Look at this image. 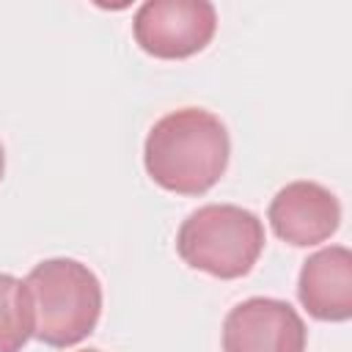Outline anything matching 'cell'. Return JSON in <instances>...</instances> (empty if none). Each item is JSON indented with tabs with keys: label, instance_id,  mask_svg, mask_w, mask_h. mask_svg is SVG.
<instances>
[{
	"label": "cell",
	"instance_id": "1",
	"mask_svg": "<svg viewBox=\"0 0 352 352\" xmlns=\"http://www.w3.org/2000/svg\"><path fill=\"white\" fill-rule=\"evenodd\" d=\"M226 124L204 107L162 116L146 135L143 165L154 184L179 195H204L228 168Z\"/></svg>",
	"mask_w": 352,
	"mask_h": 352
},
{
	"label": "cell",
	"instance_id": "2",
	"mask_svg": "<svg viewBox=\"0 0 352 352\" xmlns=\"http://www.w3.org/2000/svg\"><path fill=\"white\" fill-rule=\"evenodd\" d=\"M25 286L33 302V336L47 346H74L88 338L102 314V283L77 258L36 264Z\"/></svg>",
	"mask_w": 352,
	"mask_h": 352
},
{
	"label": "cell",
	"instance_id": "3",
	"mask_svg": "<svg viewBox=\"0 0 352 352\" xmlns=\"http://www.w3.org/2000/svg\"><path fill=\"white\" fill-rule=\"evenodd\" d=\"M264 250L261 220L236 204H206L187 214L176 234V253L192 270L220 280L242 278Z\"/></svg>",
	"mask_w": 352,
	"mask_h": 352
},
{
	"label": "cell",
	"instance_id": "4",
	"mask_svg": "<svg viewBox=\"0 0 352 352\" xmlns=\"http://www.w3.org/2000/svg\"><path fill=\"white\" fill-rule=\"evenodd\" d=\"M214 30L217 11L209 0H148L132 22L138 47L160 60H182L201 52Z\"/></svg>",
	"mask_w": 352,
	"mask_h": 352
},
{
	"label": "cell",
	"instance_id": "5",
	"mask_svg": "<svg viewBox=\"0 0 352 352\" xmlns=\"http://www.w3.org/2000/svg\"><path fill=\"white\" fill-rule=\"evenodd\" d=\"M305 341L302 316L275 297L242 300L223 322V352H305Z\"/></svg>",
	"mask_w": 352,
	"mask_h": 352
},
{
	"label": "cell",
	"instance_id": "6",
	"mask_svg": "<svg viewBox=\"0 0 352 352\" xmlns=\"http://www.w3.org/2000/svg\"><path fill=\"white\" fill-rule=\"evenodd\" d=\"M267 220L283 242L294 248H311L338 231L341 204L327 187L316 182H289L270 201Z\"/></svg>",
	"mask_w": 352,
	"mask_h": 352
},
{
	"label": "cell",
	"instance_id": "7",
	"mask_svg": "<svg viewBox=\"0 0 352 352\" xmlns=\"http://www.w3.org/2000/svg\"><path fill=\"white\" fill-rule=\"evenodd\" d=\"M302 308L319 322H346L352 316V253L344 245L316 250L302 261L297 278Z\"/></svg>",
	"mask_w": 352,
	"mask_h": 352
},
{
	"label": "cell",
	"instance_id": "8",
	"mask_svg": "<svg viewBox=\"0 0 352 352\" xmlns=\"http://www.w3.org/2000/svg\"><path fill=\"white\" fill-rule=\"evenodd\" d=\"M33 336V302L25 280L0 272V352H19Z\"/></svg>",
	"mask_w": 352,
	"mask_h": 352
},
{
	"label": "cell",
	"instance_id": "9",
	"mask_svg": "<svg viewBox=\"0 0 352 352\" xmlns=\"http://www.w3.org/2000/svg\"><path fill=\"white\" fill-rule=\"evenodd\" d=\"M3 173H6V148L0 143V179H3Z\"/></svg>",
	"mask_w": 352,
	"mask_h": 352
},
{
	"label": "cell",
	"instance_id": "10",
	"mask_svg": "<svg viewBox=\"0 0 352 352\" xmlns=\"http://www.w3.org/2000/svg\"><path fill=\"white\" fill-rule=\"evenodd\" d=\"M80 352H99V349H80Z\"/></svg>",
	"mask_w": 352,
	"mask_h": 352
}]
</instances>
